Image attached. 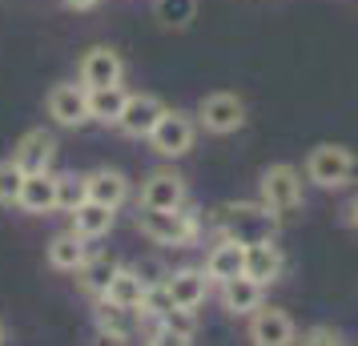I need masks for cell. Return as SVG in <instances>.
Here are the masks:
<instances>
[{"label": "cell", "instance_id": "obj_1", "mask_svg": "<svg viewBox=\"0 0 358 346\" xmlns=\"http://www.w3.org/2000/svg\"><path fill=\"white\" fill-rule=\"evenodd\" d=\"M278 222L282 217L270 214L262 201H222L213 210L210 226L229 242H242V246H254V242H274L278 238Z\"/></svg>", "mask_w": 358, "mask_h": 346}, {"label": "cell", "instance_id": "obj_2", "mask_svg": "<svg viewBox=\"0 0 358 346\" xmlns=\"http://www.w3.org/2000/svg\"><path fill=\"white\" fill-rule=\"evenodd\" d=\"M137 230L157 246H194L201 238V217L181 210H141L137 214Z\"/></svg>", "mask_w": 358, "mask_h": 346}, {"label": "cell", "instance_id": "obj_3", "mask_svg": "<svg viewBox=\"0 0 358 346\" xmlns=\"http://www.w3.org/2000/svg\"><path fill=\"white\" fill-rule=\"evenodd\" d=\"M258 201L270 210V214H278V217L298 214V210H302V201H306L302 173H298L294 165H286V161L262 169V178H258Z\"/></svg>", "mask_w": 358, "mask_h": 346}, {"label": "cell", "instance_id": "obj_4", "mask_svg": "<svg viewBox=\"0 0 358 346\" xmlns=\"http://www.w3.org/2000/svg\"><path fill=\"white\" fill-rule=\"evenodd\" d=\"M358 157L346 145H314L306 157V182L322 185V189H338L355 178Z\"/></svg>", "mask_w": 358, "mask_h": 346}, {"label": "cell", "instance_id": "obj_5", "mask_svg": "<svg viewBox=\"0 0 358 346\" xmlns=\"http://www.w3.org/2000/svg\"><path fill=\"white\" fill-rule=\"evenodd\" d=\"M197 141V117L185 113V109H165V117L157 121V129L149 133V145L153 153H162V157H185Z\"/></svg>", "mask_w": 358, "mask_h": 346}, {"label": "cell", "instance_id": "obj_6", "mask_svg": "<svg viewBox=\"0 0 358 346\" xmlns=\"http://www.w3.org/2000/svg\"><path fill=\"white\" fill-rule=\"evenodd\" d=\"M197 125L213 137H229V133H238L245 125V101L238 93H210V97L197 101Z\"/></svg>", "mask_w": 358, "mask_h": 346}, {"label": "cell", "instance_id": "obj_7", "mask_svg": "<svg viewBox=\"0 0 358 346\" xmlns=\"http://www.w3.org/2000/svg\"><path fill=\"white\" fill-rule=\"evenodd\" d=\"M77 77H81V85L89 93H93V89H113V85L125 81V61H121V52L109 49V45H93V49L81 57Z\"/></svg>", "mask_w": 358, "mask_h": 346}, {"label": "cell", "instance_id": "obj_8", "mask_svg": "<svg viewBox=\"0 0 358 346\" xmlns=\"http://www.w3.org/2000/svg\"><path fill=\"white\" fill-rule=\"evenodd\" d=\"M45 109L57 125H65V129H81L89 125V89L85 85H73V81H61L49 89V97H45Z\"/></svg>", "mask_w": 358, "mask_h": 346}, {"label": "cell", "instance_id": "obj_9", "mask_svg": "<svg viewBox=\"0 0 358 346\" xmlns=\"http://www.w3.org/2000/svg\"><path fill=\"white\" fill-rule=\"evenodd\" d=\"M165 117V101L153 97V93H129L125 101V109L117 117V129L125 133V137H149V133L157 129V121Z\"/></svg>", "mask_w": 358, "mask_h": 346}, {"label": "cell", "instance_id": "obj_10", "mask_svg": "<svg viewBox=\"0 0 358 346\" xmlns=\"http://www.w3.org/2000/svg\"><path fill=\"white\" fill-rule=\"evenodd\" d=\"M185 206V178L173 169H153L141 182V210H181Z\"/></svg>", "mask_w": 358, "mask_h": 346}, {"label": "cell", "instance_id": "obj_11", "mask_svg": "<svg viewBox=\"0 0 358 346\" xmlns=\"http://www.w3.org/2000/svg\"><path fill=\"white\" fill-rule=\"evenodd\" d=\"M250 343L254 346H294V322L278 306H258L250 314Z\"/></svg>", "mask_w": 358, "mask_h": 346}, {"label": "cell", "instance_id": "obj_12", "mask_svg": "<svg viewBox=\"0 0 358 346\" xmlns=\"http://www.w3.org/2000/svg\"><path fill=\"white\" fill-rule=\"evenodd\" d=\"M52 157H57V137L49 129H29L13 149V161L24 169V173H49Z\"/></svg>", "mask_w": 358, "mask_h": 346}, {"label": "cell", "instance_id": "obj_13", "mask_svg": "<svg viewBox=\"0 0 358 346\" xmlns=\"http://www.w3.org/2000/svg\"><path fill=\"white\" fill-rule=\"evenodd\" d=\"M52 270H65V274H77L85 262H89V238H81L77 230H61L52 233L49 250H45Z\"/></svg>", "mask_w": 358, "mask_h": 346}, {"label": "cell", "instance_id": "obj_14", "mask_svg": "<svg viewBox=\"0 0 358 346\" xmlns=\"http://www.w3.org/2000/svg\"><path fill=\"white\" fill-rule=\"evenodd\" d=\"M282 270H286V258H282V250L274 242H254V246H245V278H254L266 290L270 282L282 278Z\"/></svg>", "mask_w": 358, "mask_h": 346}, {"label": "cell", "instance_id": "obj_15", "mask_svg": "<svg viewBox=\"0 0 358 346\" xmlns=\"http://www.w3.org/2000/svg\"><path fill=\"white\" fill-rule=\"evenodd\" d=\"M85 185H89V201L109 206V210H117L121 201L129 198V178H125L121 169H109V165H101V169H93V173H85Z\"/></svg>", "mask_w": 358, "mask_h": 346}, {"label": "cell", "instance_id": "obj_16", "mask_svg": "<svg viewBox=\"0 0 358 346\" xmlns=\"http://www.w3.org/2000/svg\"><path fill=\"white\" fill-rule=\"evenodd\" d=\"M165 290L173 298V306L181 310H197L201 302H206V290H210V278H206V270H173L169 278H165Z\"/></svg>", "mask_w": 358, "mask_h": 346}, {"label": "cell", "instance_id": "obj_17", "mask_svg": "<svg viewBox=\"0 0 358 346\" xmlns=\"http://www.w3.org/2000/svg\"><path fill=\"white\" fill-rule=\"evenodd\" d=\"M238 274H245V246L222 238V242L210 250V258H206V278L222 286V282L238 278Z\"/></svg>", "mask_w": 358, "mask_h": 346}, {"label": "cell", "instance_id": "obj_18", "mask_svg": "<svg viewBox=\"0 0 358 346\" xmlns=\"http://www.w3.org/2000/svg\"><path fill=\"white\" fill-rule=\"evenodd\" d=\"M24 214H52L57 210V178L52 173H24V189L17 201Z\"/></svg>", "mask_w": 358, "mask_h": 346}, {"label": "cell", "instance_id": "obj_19", "mask_svg": "<svg viewBox=\"0 0 358 346\" xmlns=\"http://www.w3.org/2000/svg\"><path fill=\"white\" fill-rule=\"evenodd\" d=\"M222 302H226L229 314H254L262 306V286L254 278L238 274V278L222 282Z\"/></svg>", "mask_w": 358, "mask_h": 346}, {"label": "cell", "instance_id": "obj_20", "mask_svg": "<svg viewBox=\"0 0 358 346\" xmlns=\"http://www.w3.org/2000/svg\"><path fill=\"white\" fill-rule=\"evenodd\" d=\"M113 217H117V210L97 206V201H85V206L73 210V230L93 242V238H105V233L113 230Z\"/></svg>", "mask_w": 358, "mask_h": 346}, {"label": "cell", "instance_id": "obj_21", "mask_svg": "<svg viewBox=\"0 0 358 346\" xmlns=\"http://www.w3.org/2000/svg\"><path fill=\"white\" fill-rule=\"evenodd\" d=\"M117 270H121V262H117V258H109V254H89V262L77 270V278H81V286L89 290V294L105 298L109 282L117 278Z\"/></svg>", "mask_w": 358, "mask_h": 346}, {"label": "cell", "instance_id": "obj_22", "mask_svg": "<svg viewBox=\"0 0 358 346\" xmlns=\"http://www.w3.org/2000/svg\"><path fill=\"white\" fill-rule=\"evenodd\" d=\"M141 298H145V286L141 278L133 274V270H117V278L109 282V290H105V302H113V306H125V310H137L141 314Z\"/></svg>", "mask_w": 358, "mask_h": 346}, {"label": "cell", "instance_id": "obj_23", "mask_svg": "<svg viewBox=\"0 0 358 346\" xmlns=\"http://www.w3.org/2000/svg\"><path fill=\"white\" fill-rule=\"evenodd\" d=\"M125 101H129V93H125L121 85H113V89H93V93H89V121L117 125V117H121V109H125Z\"/></svg>", "mask_w": 358, "mask_h": 346}, {"label": "cell", "instance_id": "obj_24", "mask_svg": "<svg viewBox=\"0 0 358 346\" xmlns=\"http://www.w3.org/2000/svg\"><path fill=\"white\" fill-rule=\"evenodd\" d=\"M153 20L169 33H181L197 20V0H153Z\"/></svg>", "mask_w": 358, "mask_h": 346}, {"label": "cell", "instance_id": "obj_25", "mask_svg": "<svg viewBox=\"0 0 358 346\" xmlns=\"http://www.w3.org/2000/svg\"><path fill=\"white\" fill-rule=\"evenodd\" d=\"M141 326V314L137 310H125V306H113L101 298L97 306V330H109V334H121V338H133V330Z\"/></svg>", "mask_w": 358, "mask_h": 346}, {"label": "cell", "instance_id": "obj_26", "mask_svg": "<svg viewBox=\"0 0 358 346\" xmlns=\"http://www.w3.org/2000/svg\"><path fill=\"white\" fill-rule=\"evenodd\" d=\"M89 201V185H85V173H61L57 178V210L73 214L77 206Z\"/></svg>", "mask_w": 358, "mask_h": 346}, {"label": "cell", "instance_id": "obj_27", "mask_svg": "<svg viewBox=\"0 0 358 346\" xmlns=\"http://www.w3.org/2000/svg\"><path fill=\"white\" fill-rule=\"evenodd\" d=\"M20 189H24V169L13 157H4L0 161V206H17Z\"/></svg>", "mask_w": 358, "mask_h": 346}, {"label": "cell", "instance_id": "obj_28", "mask_svg": "<svg viewBox=\"0 0 358 346\" xmlns=\"http://www.w3.org/2000/svg\"><path fill=\"white\" fill-rule=\"evenodd\" d=\"M169 310H173V298H169V290H165V282H162V286H149L145 298H141V318L162 322Z\"/></svg>", "mask_w": 358, "mask_h": 346}, {"label": "cell", "instance_id": "obj_29", "mask_svg": "<svg viewBox=\"0 0 358 346\" xmlns=\"http://www.w3.org/2000/svg\"><path fill=\"white\" fill-rule=\"evenodd\" d=\"M133 274H137V278H141V286H162L165 278H169V270H165V262H157V258H141V262L137 266H129Z\"/></svg>", "mask_w": 358, "mask_h": 346}, {"label": "cell", "instance_id": "obj_30", "mask_svg": "<svg viewBox=\"0 0 358 346\" xmlns=\"http://www.w3.org/2000/svg\"><path fill=\"white\" fill-rule=\"evenodd\" d=\"M162 326L178 330V334H185V338H194V334H197V318H194V310H181V306H173V310L162 318Z\"/></svg>", "mask_w": 358, "mask_h": 346}, {"label": "cell", "instance_id": "obj_31", "mask_svg": "<svg viewBox=\"0 0 358 346\" xmlns=\"http://www.w3.org/2000/svg\"><path fill=\"white\" fill-rule=\"evenodd\" d=\"M298 346H342V334L334 326H310Z\"/></svg>", "mask_w": 358, "mask_h": 346}, {"label": "cell", "instance_id": "obj_32", "mask_svg": "<svg viewBox=\"0 0 358 346\" xmlns=\"http://www.w3.org/2000/svg\"><path fill=\"white\" fill-rule=\"evenodd\" d=\"M194 338H185V334H178V330H169V326H162L157 322V330L149 334V343L145 346H189Z\"/></svg>", "mask_w": 358, "mask_h": 346}, {"label": "cell", "instance_id": "obj_33", "mask_svg": "<svg viewBox=\"0 0 358 346\" xmlns=\"http://www.w3.org/2000/svg\"><path fill=\"white\" fill-rule=\"evenodd\" d=\"M61 4H65L69 13H93L101 0H61Z\"/></svg>", "mask_w": 358, "mask_h": 346}, {"label": "cell", "instance_id": "obj_34", "mask_svg": "<svg viewBox=\"0 0 358 346\" xmlns=\"http://www.w3.org/2000/svg\"><path fill=\"white\" fill-rule=\"evenodd\" d=\"M97 346H125L121 334H109V330H97Z\"/></svg>", "mask_w": 358, "mask_h": 346}, {"label": "cell", "instance_id": "obj_35", "mask_svg": "<svg viewBox=\"0 0 358 346\" xmlns=\"http://www.w3.org/2000/svg\"><path fill=\"white\" fill-rule=\"evenodd\" d=\"M346 217H350V226H355V230H358V198L350 201V210H346Z\"/></svg>", "mask_w": 358, "mask_h": 346}, {"label": "cell", "instance_id": "obj_36", "mask_svg": "<svg viewBox=\"0 0 358 346\" xmlns=\"http://www.w3.org/2000/svg\"><path fill=\"white\" fill-rule=\"evenodd\" d=\"M0 343H4V322H0Z\"/></svg>", "mask_w": 358, "mask_h": 346}]
</instances>
